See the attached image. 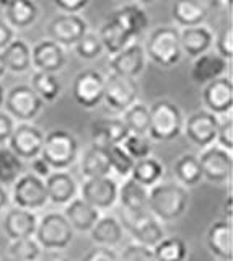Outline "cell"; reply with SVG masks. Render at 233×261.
<instances>
[{"mask_svg":"<svg viewBox=\"0 0 233 261\" xmlns=\"http://www.w3.org/2000/svg\"><path fill=\"white\" fill-rule=\"evenodd\" d=\"M189 193L180 183H157L147 193V211L160 220H174L183 216Z\"/></svg>","mask_w":233,"mask_h":261,"instance_id":"6da1fadb","label":"cell"},{"mask_svg":"<svg viewBox=\"0 0 233 261\" xmlns=\"http://www.w3.org/2000/svg\"><path fill=\"white\" fill-rule=\"evenodd\" d=\"M147 134L155 141H173L183 133L184 118L181 110L170 100H158L149 108Z\"/></svg>","mask_w":233,"mask_h":261,"instance_id":"7a4b0ae2","label":"cell"},{"mask_svg":"<svg viewBox=\"0 0 233 261\" xmlns=\"http://www.w3.org/2000/svg\"><path fill=\"white\" fill-rule=\"evenodd\" d=\"M145 56L160 67H173L181 61L180 30L176 27H160L149 35L147 44L143 47Z\"/></svg>","mask_w":233,"mask_h":261,"instance_id":"3957f363","label":"cell"},{"mask_svg":"<svg viewBox=\"0 0 233 261\" xmlns=\"http://www.w3.org/2000/svg\"><path fill=\"white\" fill-rule=\"evenodd\" d=\"M78 155V142L74 134L64 129H54L44 136L43 149L39 157L47 165L55 170H64L70 167L77 160Z\"/></svg>","mask_w":233,"mask_h":261,"instance_id":"277c9868","label":"cell"},{"mask_svg":"<svg viewBox=\"0 0 233 261\" xmlns=\"http://www.w3.org/2000/svg\"><path fill=\"white\" fill-rule=\"evenodd\" d=\"M36 242L39 247L46 250H64L67 248L74 239V228L70 227L67 219L59 212H49L38 222Z\"/></svg>","mask_w":233,"mask_h":261,"instance_id":"5b68a950","label":"cell"},{"mask_svg":"<svg viewBox=\"0 0 233 261\" xmlns=\"http://www.w3.org/2000/svg\"><path fill=\"white\" fill-rule=\"evenodd\" d=\"M137 96L139 85L134 79H127L112 72L104 77L103 100L112 111L124 113L134 103H137Z\"/></svg>","mask_w":233,"mask_h":261,"instance_id":"8992f818","label":"cell"},{"mask_svg":"<svg viewBox=\"0 0 233 261\" xmlns=\"http://www.w3.org/2000/svg\"><path fill=\"white\" fill-rule=\"evenodd\" d=\"M4 105L12 118L26 122L41 113L44 101L30 85H15L5 93Z\"/></svg>","mask_w":233,"mask_h":261,"instance_id":"52a82bcc","label":"cell"},{"mask_svg":"<svg viewBox=\"0 0 233 261\" xmlns=\"http://www.w3.org/2000/svg\"><path fill=\"white\" fill-rule=\"evenodd\" d=\"M13 202L15 206L25 211H36L47 204V193L44 179L33 173L21 175L13 183Z\"/></svg>","mask_w":233,"mask_h":261,"instance_id":"ba28073f","label":"cell"},{"mask_svg":"<svg viewBox=\"0 0 233 261\" xmlns=\"http://www.w3.org/2000/svg\"><path fill=\"white\" fill-rule=\"evenodd\" d=\"M131 230L137 243L143 247L154 248L157 243L165 239L163 227L160 225L158 219L154 217L149 211L139 212V214H126L123 212V224Z\"/></svg>","mask_w":233,"mask_h":261,"instance_id":"9c48e42d","label":"cell"},{"mask_svg":"<svg viewBox=\"0 0 233 261\" xmlns=\"http://www.w3.org/2000/svg\"><path fill=\"white\" fill-rule=\"evenodd\" d=\"M220 121L214 113L207 110H200L192 113L191 116L184 121L183 130L186 137L197 147L207 149L215 142L217 130H219Z\"/></svg>","mask_w":233,"mask_h":261,"instance_id":"30bf717a","label":"cell"},{"mask_svg":"<svg viewBox=\"0 0 233 261\" xmlns=\"http://www.w3.org/2000/svg\"><path fill=\"white\" fill-rule=\"evenodd\" d=\"M103 90L104 77L100 72L88 69L77 73L74 85H72V95L82 108L92 110L103 101Z\"/></svg>","mask_w":233,"mask_h":261,"instance_id":"8fae6325","label":"cell"},{"mask_svg":"<svg viewBox=\"0 0 233 261\" xmlns=\"http://www.w3.org/2000/svg\"><path fill=\"white\" fill-rule=\"evenodd\" d=\"M43 142L44 134L41 129L28 122H21L13 129L9 139V149L21 160H33L41 153Z\"/></svg>","mask_w":233,"mask_h":261,"instance_id":"7c38bea8","label":"cell"},{"mask_svg":"<svg viewBox=\"0 0 233 261\" xmlns=\"http://www.w3.org/2000/svg\"><path fill=\"white\" fill-rule=\"evenodd\" d=\"M88 31L82 15L61 13L49 23V36L61 46H75Z\"/></svg>","mask_w":233,"mask_h":261,"instance_id":"4fadbf2b","label":"cell"},{"mask_svg":"<svg viewBox=\"0 0 233 261\" xmlns=\"http://www.w3.org/2000/svg\"><path fill=\"white\" fill-rule=\"evenodd\" d=\"M199 165L202 171V178L212 183H223L231 176L233 160L231 153L223 150L222 147H207L200 153Z\"/></svg>","mask_w":233,"mask_h":261,"instance_id":"5bb4252c","label":"cell"},{"mask_svg":"<svg viewBox=\"0 0 233 261\" xmlns=\"http://www.w3.org/2000/svg\"><path fill=\"white\" fill-rule=\"evenodd\" d=\"M119 186L109 176L86 178L82 185V199L96 209H109L118 201Z\"/></svg>","mask_w":233,"mask_h":261,"instance_id":"9a60e30c","label":"cell"},{"mask_svg":"<svg viewBox=\"0 0 233 261\" xmlns=\"http://www.w3.org/2000/svg\"><path fill=\"white\" fill-rule=\"evenodd\" d=\"M145 62L147 56L145 51H143V46L139 43H131L121 53L111 56L109 69L112 73L135 80L145 69Z\"/></svg>","mask_w":233,"mask_h":261,"instance_id":"2e32d148","label":"cell"},{"mask_svg":"<svg viewBox=\"0 0 233 261\" xmlns=\"http://www.w3.org/2000/svg\"><path fill=\"white\" fill-rule=\"evenodd\" d=\"M66 65L64 47L52 39H43L31 47V67L38 72L55 73Z\"/></svg>","mask_w":233,"mask_h":261,"instance_id":"e0dca14e","label":"cell"},{"mask_svg":"<svg viewBox=\"0 0 233 261\" xmlns=\"http://www.w3.org/2000/svg\"><path fill=\"white\" fill-rule=\"evenodd\" d=\"M202 101L207 111L217 114H225L231 111L233 106V84L230 77H219L204 87Z\"/></svg>","mask_w":233,"mask_h":261,"instance_id":"ac0fdd59","label":"cell"},{"mask_svg":"<svg viewBox=\"0 0 233 261\" xmlns=\"http://www.w3.org/2000/svg\"><path fill=\"white\" fill-rule=\"evenodd\" d=\"M92 130V144L108 149L111 145H121L124 139L129 136V129L126 127L123 119L116 118H103L93 121Z\"/></svg>","mask_w":233,"mask_h":261,"instance_id":"d6986e66","label":"cell"},{"mask_svg":"<svg viewBox=\"0 0 233 261\" xmlns=\"http://www.w3.org/2000/svg\"><path fill=\"white\" fill-rule=\"evenodd\" d=\"M38 227V217L35 212L20 207L10 209L4 217V232L10 240L33 237Z\"/></svg>","mask_w":233,"mask_h":261,"instance_id":"ffe728a7","label":"cell"},{"mask_svg":"<svg viewBox=\"0 0 233 261\" xmlns=\"http://www.w3.org/2000/svg\"><path fill=\"white\" fill-rule=\"evenodd\" d=\"M180 46L183 54L199 57L211 51L214 46V33L204 24L180 30Z\"/></svg>","mask_w":233,"mask_h":261,"instance_id":"44dd1931","label":"cell"},{"mask_svg":"<svg viewBox=\"0 0 233 261\" xmlns=\"http://www.w3.org/2000/svg\"><path fill=\"white\" fill-rule=\"evenodd\" d=\"M227 67L228 62L217 53H206L196 57L191 69V79L197 85H207L209 82L223 77L225 72H227Z\"/></svg>","mask_w":233,"mask_h":261,"instance_id":"7402d4cb","label":"cell"},{"mask_svg":"<svg viewBox=\"0 0 233 261\" xmlns=\"http://www.w3.org/2000/svg\"><path fill=\"white\" fill-rule=\"evenodd\" d=\"M207 245L217 258L233 259V227L230 220H217L207 232Z\"/></svg>","mask_w":233,"mask_h":261,"instance_id":"603a6c76","label":"cell"},{"mask_svg":"<svg viewBox=\"0 0 233 261\" xmlns=\"http://www.w3.org/2000/svg\"><path fill=\"white\" fill-rule=\"evenodd\" d=\"M66 219L74 230L78 232H90L92 227L100 219V211L88 204L82 198L72 199L66 207Z\"/></svg>","mask_w":233,"mask_h":261,"instance_id":"cb8c5ba5","label":"cell"},{"mask_svg":"<svg viewBox=\"0 0 233 261\" xmlns=\"http://www.w3.org/2000/svg\"><path fill=\"white\" fill-rule=\"evenodd\" d=\"M46 193L47 201L54 204H69L75 198L77 193V183L66 171H55L46 178Z\"/></svg>","mask_w":233,"mask_h":261,"instance_id":"d4e9b609","label":"cell"},{"mask_svg":"<svg viewBox=\"0 0 233 261\" xmlns=\"http://www.w3.org/2000/svg\"><path fill=\"white\" fill-rule=\"evenodd\" d=\"M147 193L149 190L127 178L123 186L118 190V199L123 206V212L126 214H139L147 211Z\"/></svg>","mask_w":233,"mask_h":261,"instance_id":"484cf974","label":"cell"},{"mask_svg":"<svg viewBox=\"0 0 233 261\" xmlns=\"http://www.w3.org/2000/svg\"><path fill=\"white\" fill-rule=\"evenodd\" d=\"M39 16V8L35 0H13L5 7V21L13 30L30 28Z\"/></svg>","mask_w":233,"mask_h":261,"instance_id":"4316f807","label":"cell"},{"mask_svg":"<svg viewBox=\"0 0 233 261\" xmlns=\"http://www.w3.org/2000/svg\"><path fill=\"white\" fill-rule=\"evenodd\" d=\"M98 36L101 39L103 49L109 56H116L118 53H121L124 47L134 43V39L124 31V28L116 21L114 16H111L108 21L103 23V27L98 31Z\"/></svg>","mask_w":233,"mask_h":261,"instance_id":"83f0119b","label":"cell"},{"mask_svg":"<svg viewBox=\"0 0 233 261\" xmlns=\"http://www.w3.org/2000/svg\"><path fill=\"white\" fill-rule=\"evenodd\" d=\"M171 16L174 23L183 28L199 27L207 18L206 7L196 0H174L171 7Z\"/></svg>","mask_w":233,"mask_h":261,"instance_id":"f1b7e54d","label":"cell"},{"mask_svg":"<svg viewBox=\"0 0 233 261\" xmlns=\"http://www.w3.org/2000/svg\"><path fill=\"white\" fill-rule=\"evenodd\" d=\"M112 16L132 39L140 36L150 23L149 15L139 5H124L123 8H119V10L112 13Z\"/></svg>","mask_w":233,"mask_h":261,"instance_id":"f546056e","label":"cell"},{"mask_svg":"<svg viewBox=\"0 0 233 261\" xmlns=\"http://www.w3.org/2000/svg\"><path fill=\"white\" fill-rule=\"evenodd\" d=\"M2 61L7 70L23 73L31 69V47L20 38H15L2 53Z\"/></svg>","mask_w":233,"mask_h":261,"instance_id":"4dcf8cb0","label":"cell"},{"mask_svg":"<svg viewBox=\"0 0 233 261\" xmlns=\"http://www.w3.org/2000/svg\"><path fill=\"white\" fill-rule=\"evenodd\" d=\"M92 240L98 243L100 247H116L123 240V225L116 217L104 216L96 220V224L92 227Z\"/></svg>","mask_w":233,"mask_h":261,"instance_id":"1f68e13d","label":"cell"},{"mask_svg":"<svg viewBox=\"0 0 233 261\" xmlns=\"http://www.w3.org/2000/svg\"><path fill=\"white\" fill-rule=\"evenodd\" d=\"M80 168H82V173L85 178L109 176L111 165L108 159V149L92 144L90 149L83 153Z\"/></svg>","mask_w":233,"mask_h":261,"instance_id":"d6a6232c","label":"cell"},{"mask_svg":"<svg viewBox=\"0 0 233 261\" xmlns=\"http://www.w3.org/2000/svg\"><path fill=\"white\" fill-rule=\"evenodd\" d=\"M163 176V165L154 157L135 160L131 171V178L143 188L155 186Z\"/></svg>","mask_w":233,"mask_h":261,"instance_id":"836d02e7","label":"cell"},{"mask_svg":"<svg viewBox=\"0 0 233 261\" xmlns=\"http://www.w3.org/2000/svg\"><path fill=\"white\" fill-rule=\"evenodd\" d=\"M173 171L181 186H196L202 179V171H200L197 155L184 153L174 162Z\"/></svg>","mask_w":233,"mask_h":261,"instance_id":"e575fe53","label":"cell"},{"mask_svg":"<svg viewBox=\"0 0 233 261\" xmlns=\"http://www.w3.org/2000/svg\"><path fill=\"white\" fill-rule=\"evenodd\" d=\"M152 250L155 261H186L188 258V245L178 235L166 237Z\"/></svg>","mask_w":233,"mask_h":261,"instance_id":"d590c367","label":"cell"},{"mask_svg":"<svg viewBox=\"0 0 233 261\" xmlns=\"http://www.w3.org/2000/svg\"><path fill=\"white\" fill-rule=\"evenodd\" d=\"M31 88L38 93V96L43 101H54L57 100L61 95V82L55 77V73H47V72H35L31 77Z\"/></svg>","mask_w":233,"mask_h":261,"instance_id":"8d00e7d4","label":"cell"},{"mask_svg":"<svg viewBox=\"0 0 233 261\" xmlns=\"http://www.w3.org/2000/svg\"><path fill=\"white\" fill-rule=\"evenodd\" d=\"M23 160L10 149H0V186H13L23 175Z\"/></svg>","mask_w":233,"mask_h":261,"instance_id":"74e56055","label":"cell"},{"mask_svg":"<svg viewBox=\"0 0 233 261\" xmlns=\"http://www.w3.org/2000/svg\"><path fill=\"white\" fill-rule=\"evenodd\" d=\"M149 106L143 103H134L123 113V122L131 134L147 136L149 130Z\"/></svg>","mask_w":233,"mask_h":261,"instance_id":"f35d334b","label":"cell"},{"mask_svg":"<svg viewBox=\"0 0 233 261\" xmlns=\"http://www.w3.org/2000/svg\"><path fill=\"white\" fill-rule=\"evenodd\" d=\"M9 253L10 258L17 261H36L39 255H41V247H39V243L33 237H28V239L12 240Z\"/></svg>","mask_w":233,"mask_h":261,"instance_id":"ab89813d","label":"cell"},{"mask_svg":"<svg viewBox=\"0 0 233 261\" xmlns=\"http://www.w3.org/2000/svg\"><path fill=\"white\" fill-rule=\"evenodd\" d=\"M108 159H109L111 170H114L119 176L127 178L131 175L135 160L131 159V155L123 149V145L108 147Z\"/></svg>","mask_w":233,"mask_h":261,"instance_id":"60d3db41","label":"cell"},{"mask_svg":"<svg viewBox=\"0 0 233 261\" xmlns=\"http://www.w3.org/2000/svg\"><path fill=\"white\" fill-rule=\"evenodd\" d=\"M75 51L78 57H82L85 61H93L96 57H100L104 49H103L98 33L86 31V35L75 44Z\"/></svg>","mask_w":233,"mask_h":261,"instance_id":"b9f144b4","label":"cell"},{"mask_svg":"<svg viewBox=\"0 0 233 261\" xmlns=\"http://www.w3.org/2000/svg\"><path fill=\"white\" fill-rule=\"evenodd\" d=\"M123 149L131 155L132 160H142L150 157L152 152V144L147 136H137V134H129L123 141Z\"/></svg>","mask_w":233,"mask_h":261,"instance_id":"7bdbcfd3","label":"cell"},{"mask_svg":"<svg viewBox=\"0 0 233 261\" xmlns=\"http://www.w3.org/2000/svg\"><path fill=\"white\" fill-rule=\"evenodd\" d=\"M215 53L225 61H231L233 57V28L231 24H225L217 36H214Z\"/></svg>","mask_w":233,"mask_h":261,"instance_id":"ee69618b","label":"cell"},{"mask_svg":"<svg viewBox=\"0 0 233 261\" xmlns=\"http://www.w3.org/2000/svg\"><path fill=\"white\" fill-rule=\"evenodd\" d=\"M119 261H155L154 250L140 243H131L123 250Z\"/></svg>","mask_w":233,"mask_h":261,"instance_id":"f6af8a7d","label":"cell"},{"mask_svg":"<svg viewBox=\"0 0 233 261\" xmlns=\"http://www.w3.org/2000/svg\"><path fill=\"white\" fill-rule=\"evenodd\" d=\"M215 141L220 144L223 150L230 152L233 149V121L231 118L225 119L223 122L219 124V130H217Z\"/></svg>","mask_w":233,"mask_h":261,"instance_id":"bcb514c9","label":"cell"},{"mask_svg":"<svg viewBox=\"0 0 233 261\" xmlns=\"http://www.w3.org/2000/svg\"><path fill=\"white\" fill-rule=\"evenodd\" d=\"M90 0H54V5L59 8L62 13L80 15V12L85 10Z\"/></svg>","mask_w":233,"mask_h":261,"instance_id":"7dc6e473","label":"cell"},{"mask_svg":"<svg viewBox=\"0 0 233 261\" xmlns=\"http://www.w3.org/2000/svg\"><path fill=\"white\" fill-rule=\"evenodd\" d=\"M82 261H119V256L111 248L96 247L88 251V255Z\"/></svg>","mask_w":233,"mask_h":261,"instance_id":"c3c4849f","label":"cell"},{"mask_svg":"<svg viewBox=\"0 0 233 261\" xmlns=\"http://www.w3.org/2000/svg\"><path fill=\"white\" fill-rule=\"evenodd\" d=\"M13 129H15L13 118L10 116L9 113L0 111V144L9 141L12 133H13Z\"/></svg>","mask_w":233,"mask_h":261,"instance_id":"681fc988","label":"cell"},{"mask_svg":"<svg viewBox=\"0 0 233 261\" xmlns=\"http://www.w3.org/2000/svg\"><path fill=\"white\" fill-rule=\"evenodd\" d=\"M15 39V30L5 20H0V53Z\"/></svg>","mask_w":233,"mask_h":261,"instance_id":"f907efd6","label":"cell"},{"mask_svg":"<svg viewBox=\"0 0 233 261\" xmlns=\"http://www.w3.org/2000/svg\"><path fill=\"white\" fill-rule=\"evenodd\" d=\"M31 171H33V175L38 176V178H47L51 175V167L47 165V162H44L41 157H36L31 162Z\"/></svg>","mask_w":233,"mask_h":261,"instance_id":"816d5d0a","label":"cell"},{"mask_svg":"<svg viewBox=\"0 0 233 261\" xmlns=\"http://www.w3.org/2000/svg\"><path fill=\"white\" fill-rule=\"evenodd\" d=\"M7 202H9V193H7L4 186H0V212L5 209Z\"/></svg>","mask_w":233,"mask_h":261,"instance_id":"f5cc1de1","label":"cell"},{"mask_svg":"<svg viewBox=\"0 0 233 261\" xmlns=\"http://www.w3.org/2000/svg\"><path fill=\"white\" fill-rule=\"evenodd\" d=\"M231 204H233V201H231V194H228L227 201H225V204H223V212H225V216H227L228 219H230V217H231V214H233V207H231Z\"/></svg>","mask_w":233,"mask_h":261,"instance_id":"db71d44e","label":"cell"},{"mask_svg":"<svg viewBox=\"0 0 233 261\" xmlns=\"http://www.w3.org/2000/svg\"><path fill=\"white\" fill-rule=\"evenodd\" d=\"M212 2H214L215 5H219V7H223V8H227V7H230L231 0H212Z\"/></svg>","mask_w":233,"mask_h":261,"instance_id":"11a10c76","label":"cell"},{"mask_svg":"<svg viewBox=\"0 0 233 261\" xmlns=\"http://www.w3.org/2000/svg\"><path fill=\"white\" fill-rule=\"evenodd\" d=\"M5 88L2 87V84H0V108L4 106V101H5Z\"/></svg>","mask_w":233,"mask_h":261,"instance_id":"9f6ffc18","label":"cell"},{"mask_svg":"<svg viewBox=\"0 0 233 261\" xmlns=\"http://www.w3.org/2000/svg\"><path fill=\"white\" fill-rule=\"evenodd\" d=\"M5 65H4V61H2V56H0V79L5 75Z\"/></svg>","mask_w":233,"mask_h":261,"instance_id":"6f0895ef","label":"cell"},{"mask_svg":"<svg viewBox=\"0 0 233 261\" xmlns=\"http://www.w3.org/2000/svg\"><path fill=\"white\" fill-rule=\"evenodd\" d=\"M12 2H13V0H0V5H2V7H7L9 4H12Z\"/></svg>","mask_w":233,"mask_h":261,"instance_id":"680465c9","label":"cell"},{"mask_svg":"<svg viewBox=\"0 0 233 261\" xmlns=\"http://www.w3.org/2000/svg\"><path fill=\"white\" fill-rule=\"evenodd\" d=\"M139 2H142V4H152V2H155V0H139Z\"/></svg>","mask_w":233,"mask_h":261,"instance_id":"91938a15","label":"cell"},{"mask_svg":"<svg viewBox=\"0 0 233 261\" xmlns=\"http://www.w3.org/2000/svg\"><path fill=\"white\" fill-rule=\"evenodd\" d=\"M2 261H17V259H13V258H10V256H9V258H4Z\"/></svg>","mask_w":233,"mask_h":261,"instance_id":"94428289","label":"cell"},{"mask_svg":"<svg viewBox=\"0 0 233 261\" xmlns=\"http://www.w3.org/2000/svg\"><path fill=\"white\" fill-rule=\"evenodd\" d=\"M57 261H70V259H57Z\"/></svg>","mask_w":233,"mask_h":261,"instance_id":"6125c7cd","label":"cell"}]
</instances>
